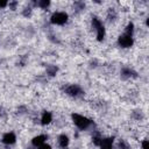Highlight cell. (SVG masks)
<instances>
[{
    "mask_svg": "<svg viewBox=\"0 0 149 149\" xmlns=\"http://www.w3.org/2000/svg\"><path fill=\"white\" fill-rule=\"evenodd\" d=\"M72 119H73V122L76 123V126L80 129H85L88 128V126L91 123V121L89 119H86L79 114H72Z\"/></svg>",
    "mask_w": 149,
    "mask_h": 149,
    "instance_id": "obj_1",
    "label": "cell"
},
{
    "mask_svg": "<svg viewBox=\"0 0 149 149\" xmlns=\"http://www.w3.org/2000/svg\"><path fill=\"white\" fill-rule=\"evenodd\" d=\"M68 20V14L63 13V12H57L51 16V22L54 24H63Z\"/></svg>",
    "mask_w": 149,
    "mask_h": 149,
    "instance_id": "obj_2",
    "label": "cell"
},
{
    "mask_svg": "<svg viewBox=\"0 0 149 149\" xmlns=\"http://www.w3.org/2000/svg\"><path fill=\"white\" fill-rule=\"evenodd\" d=\"M119 44L121 45V47H123V48H128V47H131L132 44H133V39H132V36H129V35H121L120 37H119Z\"/></svg>",
    "mask_w": 149,
    "mask_h": 149,
    "instance_id": "obj_3",
    "label": "cell"
},
{
    "mask_svg": "<svg viewBox=\"0 0 149 149\" xmlns=\"http://www.w3.org/2000/svg\"><path fill=\"white\" fill-rule=\"evenodd\" d=\"M65 92L69 94V96H78L82 91H80V88L77 85H70L65 89Z\"/></svg>",
    "mask_w": 149,
    "mask_h": 149,
    "instance_id": "obj_4",
    "label": "cell"
},
{
    "mask_svg": "<svg viewBox=\"0 0 149 149\" xmlns=\"http://www.w3.org/2000/svg\"><path fill=\"white\" fill-rule=\"evenodd\" d=\"M3 141H4V143H6V144L14 143V142H15V135H14L13 133H7V134L4 135Z\"/></svg>",
    "mask_w": 149,
    "mask_h": 149,
    "instance_id": "obj_5",
    "label": "cell"
},
{
    "mask_svg": "<svg viewBox=\"0 0 149 149\" xmlns=\"http://www.w3.org/2000/svg\"><path fill=\"white\" fill-rule=\"evenodd\" d=\"M112 143H113V139H105L102 140L100 147L102 149H112Z\"/></svg>",
    "mask_w": 149,
    "mask_h": 149,
    "instance_id": "obj_6",
    "label": "cell"
},
{
    "mask_svg": "<svg viewBox=\"0 0 149 149\" xmlns=\"http://www.w3.org/2000/svg\"><path fill=\"white\" fill-rule=\"evenodd\" d=\"M45 139L47 138H45L44 135H39V136H36V138L33 139V144L34 146H41V144H43V142H44Z\"/></svg>",
    "mask_w": 149,
    "mask_h": 149,
    "instance_id": "obj_7",
    "label": "cell"
},
{
    "mask_svg": "<svg viewBox=\"0 0 149 149\" xmlns=\"http://www.w3.org/2000/svg\"><path fill=\"white\" fill-rule=\"evenodd\" d=\"M58 142H59V146H61V147L65 148V147L68 146V143H69V139H68V136H67V135H61V136H59V140H58Z\"/></svg>",
    "mask_w": 149,
    "mask_h": 149,
    "instance_id": "obj_8",
    "label": "cell"
},
{
    "mask_svg": "<svg viewBox=\"0 0 149 149\" xmlns=\"http://www.w3.org/2000/svg\"><path fill=\"white\" fill-rule=\"evenodd\" d=\"M50 121H51V114L49 113V112H45V113L42 115V123L43 125H48Z\"/></svg>",
    "mask_w": 149,
    "mask_h": 149,
    "instance_id": "obj_9",
    "label": "cell"
},
{
    "mask_svg": "<svg viewBox=\"0 0 149 149\" xmlns=\"http://www.w3.org/2000/svg\"><path fill=\"white\" fill-rule=\"evenodd\" d=\"M97 30H98V34H97V39H98V41H103L104 35H105V28H104V26L99 27Z\"/></svg>",
    "mask_w": 149,
    "mask_h": 149,
    "instance_id": "obj_10",
    "label": "cell"
},
{
    "mask_svg": "<svg viewBox=\"0 0 149 149\" xmlns=\"http://www.w3.org/2000/svg\"><path fill=\"white\" fill-rule=\"evenodd\" d=\"M37 5H39L40 7H42V8H47L49 5H50V3H49L48 0H42V1H39V3H37Z\"/></svg>",
    "mask_w": 149,
    "mask_h": 149,
    "instance_id": "obj_11",
    "label": "cell"
},
{
    "mask_svg": "<svg viewBox=\"0 0 149 149\" xmlns=\"http://www.w3.org/2000/svg\"><path fill=\"white\" fill-rule=\"evenodd\" d=\"M133 27H134V24L131 22V23H128V26H127V29H126V35H129V36H132V34H133Z\"/></svg>",
    "mask_w": 149,
    "mask_h": 149,
    "instance_id": "obj_12",
    "label": "cell"
},
{
    "mask_svg": "<svg viewBox=\"0 0 149 149\" xmlns=\"http://www.w3.org/2000/svg\"><path fill=\"white\" fill-rule=\"evenodd\" d=\"M48 72H49V74H50V76H54V74L57 72V68H55V67H54V68H50V69L48 70Z\"/></svg>",
    "mask_w": 149,
    "mask_h": 149,
    "instance_id": "obj_13",
    "label": "cell"
},
{
    "mask_svg": "<svg viewBox=\"0 0 149 149\" xmlns=\"http://www.w3.org/2000/svg\"><path fill=\"white\" fill-rule=\"evenodd\" d=\"M142 147H143V149H149V142L147 140H144L142 142Z\"/></svg>",
    "mask_w": 149,
    "mask_h": 149,
    "instance_id": "obj_14",
    "label": "cell"
},
{
    "mask_svg": "<svg viewBox=\"0 0 149 149\" xmlns=\"http://www.w3.org/2000/svg\"><path fill=\"white\" fill-rule=\"evenodd\" d=\"M39 149H51V147H50V146H48V144H41Z\"/></svg>",
    "mask_w": 149,
    "mask_h": 149,
    "instance_id": "obj_15",
    "label": "cell"
},
{
    "mask_svg": "<svg viewBox=\"0 0 149 149\" xmlns=\"http://www.w3.org/2000/svg\"><path fill=\"white\" fill-rule=\"evenodd\" d=\"M120 148H121V149H127V146L123 143V142H120Z\"/></svg>",
    "mask_w": 149,
    "mask_h": 149,
    "instance_id": "obj_16",
    "label": "cell"
},
{
    "mask_svg": "<svg viewBox=\"0 0 149 149\" xmlns=\"http://www.w3.org/2000/svg\"><path fill=\"white\" fill-rule=\"evenodd\" d=\"M7 6V1H0V7H6Z\"/></svg>",
    "mask_w": 149,
    "mask_h": 149,
    "instance_id": "obj_17",
    "label": "cell"
}]
</instances>
